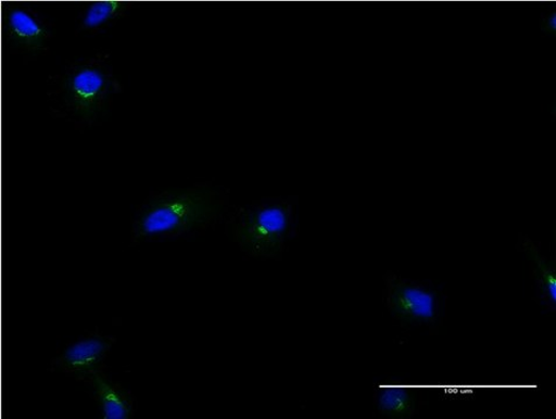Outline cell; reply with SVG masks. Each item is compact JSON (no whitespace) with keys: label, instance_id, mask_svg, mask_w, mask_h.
<instances>
[{"label":"cell","instance_id":"3","mask_svg":"<svg viewBox=\"0 0 556 419\" xmlns=\"http://www.w3.org/2000/svg\"><path fill=\"white\" fill-rule=\"evenodd\" d=\"M119 89L117 79L97 61L77 63L60 80L63 105L75 118L91 124L109 107Z\"/></svg>","mask_w":556,"mask_h":419},{"label":"cell","instance_id":"1","mask_svg":"<svg viewBox=\"0 0 556 419\" xmlns=\"http://www.w3.org/2000/svg\"><path fill=\"white\" fill-rule=\"evenodd\" d=\"M220 193L206 186L166 190L152 198L138 215L131 233L134 243L176 237L204 228L224 210Z\"/></svg>","mask_w":556,"mask_h":419},{"label":"cell","instance_id":"4","mask_svg":"<svg viewBox=\"0 0 556 419\" xmlns=\"http://www.w3.org/2000/svg\"><path fill=\"white\" fill-rule=\"evenodd\" d=\"M387 305L403 325H434L440 316V297L435 289L389 272L386 277Z\"/></svg>","mask_w":556,"mask_h":419},{"label":"cell","instance_id":"10","mask_svg":"<svg viewBox=\"0 0 556 419\" xmlns=\"http://www.w3.org/2000/svg\"><path fill=\"white\" fill-rule=\"evenodd\" d=\"M130 10L129 3L97 2L88 7L79 28L85 31H97L109 23L114 22Z\"/></svg>","mask_w":556,"mask_h":419},{"label":"cell","instance_id":"6","mask_svg":"<svg viewBox=\"0 0 556 419\" xmlns=\"http://www.w3.org/2000/svg\"><path fill=\"white\" fill-rule=\"evenodd\" d=\"M4 30L13 46L34 54L43 52L52 36L35 12L11 4L4 11Z\"/></svg>","mask_w":556,"mask_h":419},{"label":"cell","instance_id":"5","mask_svg":"<svg viewBox=\"0 0 556 419\" xmlns=\"http://www.w3.org/2000/svg\"><path fill=\"white\" fill-rule=\"evenodd\" d=\"M116 342V337L102 335L99 332L86 337L54 358L51 370L72 374L78 381L89 379L92 373L101 370L108 353Z\"/></svg>","mask_w":556,"mask_h":419},{"label":"cell","instance_id":"9","mask_svg":"<svg viewBox=\"0 0 556 419\" xmlns=\"http://www.w3.org/2000/svg\"><path fill=\"white\" fill-rule=\"evenodd\" d=\"M522 249L527 252L529 259L533 263V277L538 285L540 299L548 306V309H556V264L540 253L531 239L526 237L522 241Z\"/></svg>","mask_w":556,"mask_h":419},{"label":"cell","instance_id":"7","mask_svg":"<svg viewBox=\"0 0 556 419\" xmlns=\"http://www.w3.org/2000/svg\"><path fill=\"white\" fill-rule=\"evenodd\" d=\"M93 397L99 402L103 419H131L135 415L134 398L129 392L102 373L89 377Z\"/></svg>","mask_w":556,"mask_h":419},{"label":"cell","instance_id":"11","mask_svg":"<svg viewBox=\"0 0 556 419\" xmlns=\"http://www.w3.org/2000/svg\"><path fill=\"white\" fill-rule=\"evenodd\" d=\"M540 29L545 31L546 35H556V13L553 11L551 14L544 15L540 21Z\"/></svg>","mask_w":556,"mask_h":419},{"label":"cell","instance_id":"8","mask_svg":"<svg viewBox=\"0 0 556 419\" xmlns=\"http://www.w3.org/2000/svg\"><path fill=\"white\" fill-rule=\"evenodd\" d=\"M376 406L379 414L392 419H408L418 407V396L412 386L399 381L378 386Z\"/></svg>","mask_w":556,"mask_h":419},{"label":"cell","instance_id":"2","mask_svg":"<svg viewBox=\"0 0 556 419\" xmlns=\"http://www.w3.org/2000/svg\"><path fill=\"white\" fill-rule=\"evenodd\" d=\"M294 208L290 201L244 208L229 229L231 239L250 256L276 257L290 234Z\"/></svg>","mask_w":556,"mask_h":419}]
</instances>
